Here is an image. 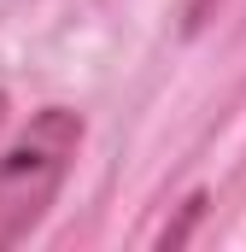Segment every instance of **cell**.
<instances>
[{"label":"cell","mask_w":246,"mask_h":252,"mask_svg":"<svg viewBox=\"0 0 246 252\" xmlns=\"http://www.w3.org/2000/svg\"><path fill=\"white\" fill-rule=\"evenodd\" d=\"M76 141H82V118L64 106H47L6 147V158H0V247H18L47 217L64 170L76 158Z\"/></svg>","instance_id":"1"},{"label":"cell","mask_w":246,"mask_h":252,"mask_svg":"<svg viewBox=\"0 0 246 252\" xmlns=\"http://www.w3.org/2000/svg\"><path fill=\"white\" fill-rule=\"evenodd\" d=\"M0 118H6V94H0Z\"/></svg>","instance_id":"2"}]
</instances>
